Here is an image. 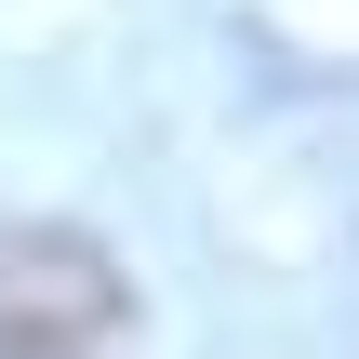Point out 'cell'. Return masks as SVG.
Returning a JSON list of instances; mask_svg holds the SVG:
<instances>
[{
	"mask_svg": "<svg viewBox=\"0 0 359 359\" xmlns=\"http://www.w3.org/2000/svg\"><path fill=\"white\" fill-rule=\"evenodd\" d=\"M133 280L93 226H0V359H120Z\"/></svg>",
	"mask_w": 359,
	"mask_h": 359,
	"instance_id": "obj_1",
	"label": "cell"
}]
</instances>
